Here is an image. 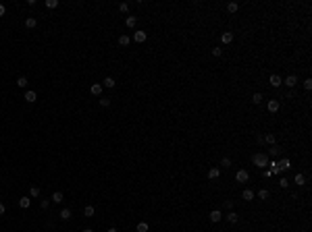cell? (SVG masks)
Wrapping results in <instances>:
<instances>
[{
  "label": "cell",
  "instance_id": "cell-1",
  "mask_svg": "<svg viewBox=\"0 0 312 232\" xmlns=\"http://www.w3.org/2000/svg\"><path fill=\"white\" fill-rule=\"evenodd\" d=\"M269 162L270 160L264 151H258V153H254V157H252V164L258 166V168H262V170H264V166H269Z\"/></svg>",
  "mask_w": 312,
  "mask_h": 232
},
{
  "label": "cell",
  "instance_id": "cell-2",
  "mask_svg": "<svg viewBox=\"0 0 312 232\" xmlns=\"http://www.w3.org/2000/svg\"><path fill=\"white\" fill-rule=\"evenodd\" d=\"M146 40H148V33H146V31H142V29L133 33V41H138V44H144Z\"/></svg>",
  "mask_w": 312,
  "mask_h": 232
},
{
  "label": "cell",
  "instance_id": "cell-3",
  "mask_svg": "<svg viewBox=\"0 0 312 232\" xmlns=\"http://www.w3.org/2000/svg\"><path fill=\"white\" fill-rule=\"evenodd\" d=\"M277 166H279V170H289L291 168V160L289 157H281V160L277 162Z\"/></svg>",
  "mask_w": 312,
  "mask_h": 232
},
{
  "label": "cell",
  "instance_id": "cell-4",
  "mask_svg": "<svg viewBox=\"0 0 312 232\" xmlns=\"http://www.w3.org/2000/svg\"><path fill=\"white\" fill-rule=\"evenodd\" d=\"M235 180H237V183H248V180H250L248 170H239V172L235 174Z\"/></svg>",
  "mask_w": 312,
  "mask_h": 232
},
{
  "label": "cell",
  "instance_id": "cell-5",
  "mask_svg": "<svg viewBox=\"0 0 312 232\" xmlns=\"http://www.w3.org/2000/svg\"><path fill=\"white\" fill-rule=\"evenodd\" d=\"M283 83L287 85V87H296V85H298V77H296V75H287Z\"/></svg>",
  "mask_w": 312,
  "mask_h": 232
},
{
  "label": "cell",
  "instance_id": "cell-6",
  "mask_svg": "<svg viewBox=\"0 0 312 232\" xmlns=\"http://www.w3.org/2000/svg\"><path fill=\"white\" fill-rule=\"evenodd\" d=\"M269 83H270V87H281V83H283V79H281L279 75H270Z\"/></svg>",
  "mask_w": 312,
  "mask_h": 232
},
{
  "label": "cell",
  "instance_id": "cell-7",
  "mask_svg": "<svg viewBox=\"0 0 312 232\" xmlns=\"http://www.w3.org/2000/svg\"><path fill=\"white\" fill-rule=\"evenodd\" d=\"M102 83H94V85H92V87H90V91H92V96H102Z\"/></svg>",
  "mask_w": 312,
  "mask_h": 232
},
{
  "label": "cell",
  "instance_id": "cell-8",
  "mask_svg": "<svg viewBox=\"0 0 312 232\" xmlns=\"http://www.w3.org/2000/svg\"><path fill=\"white\" fill-rule=\"evenodd\" d=\"M266 108H269V112H279V108H281V104H279L277 100H270V102L266 104Z\"/></svg>",
  "mask_w": 312,
  "mask_h": 232
},
{
  "label": "cell",
  "instance_id": "cell-9",
  "mask_svg": "<svg viewBox=\"0 0 312 232\" xmlns=\"http://www.w3.org/2000/svg\"><path fill=\"white\" fill-rule=\"evenodd\" d=\"M275 141H277V137L273 135V133H266V135L262 137V143H269V145H275Z\"/></svg>",
  "mask_w": 312,
  "mask_h": 232
},
{
  "label": "cell",
  "instance_id": "cell-10",
  "mask_svg": "<svg viewBox=\"0 0 312 232\" xmlns=\"http://www.w3.org/2000/svg\"><path fill=\"white\" fill-rule=\"evenodd\" d=\"M223 220V213L219 212V209H212L210 212V222H221Z\"/></svg>",
  "mask_w": 312,
  "mask_h": 232
},
{
  "label": "cell",
  "instance_id": "cell-11",
  "mask_svg": "<svg viewBox=\"0 0 312 232\" xmlns=\"http://www.w3.org/2000/svg\"><path fill=\"white\" fill-rule=\"evenodd\" d=\"M225 218H227V222H229V224H235L237 220H239V216H237V213L233 212V209H231V212H229L227 216H225Z\"/></svg>",
  "mask_w": 312,
  "mask_h": 232
},
{
  "label": "cell",
  "instance_id": "cell-12",
  "mask_svg": "<svg viewBox=\"0 0 312 232\" xmlns=\"http://www.w3.org/2000/svg\"><path fill=\"white\" fill-rule=\"evenodd\" d=\"M35 100H38V93H35V91H25V102L34 104Z\"/></svg>",
  "mask_w": 312,
  "mask_h": 232
},
{
  "label": "cell",
  "instance_id": "cell-13",
  "mask_svg": "<svg viewBox=\"0 0 312 232\" xmlns=\"http://www.w3.org/2000/svg\"><path fill=\"white\" fill-rule=\"evenodd\" d=\"M115 85H117V81H115L112 77H106V79H104V83H102V87H108V89H112Z\"/></svg>",
  "mask_w": 312,
  "mask_h": 232
},
{
  "label": "cell",
  "instance_id": "cell-14",
  "mask_svg": "<svg viewBox=\"0 0 312 232\" xmlns=\"http://www.w3.org/2000/svg\"><path fill=\"white\" fill-rule=\"evenodd\" d=\"M219 176H221V170H219V168H210V170H208V178H210V180H215V178H219Z\"/></svg>",
  "mask_w": 312,
  "mask_h": 232
},
{
  "label": "cell",
  "instance_id": "cell-15",
  "mask_svg": "<svg viewBox=\"0 0 312 232\" xmlns=\"http://www.w3.org/2000/svg\"><path fill=\"white\" fill-rule=\"evenodd\" d=\"M19 205L23 207V209H27L29 205H31V197H21L19 199Z\"/></svg>",
  "mask_w": 312,
  "mask_h": 232
},
{
  "label": "cell",
  "instance_id": "cell-16",
  "mask_svg": "<svg viewBox=\"0 0 312 232\" xmlns=\"http://www.w3.org/2000/svg\"><path fill=\"white\" fill-rule=\"evenodd\" d=\"M129 44H131V37H129V35H121V37H119V46L125 48V46H129Z\"/></svg>",
  "mask_w": 312,
  "mask_h": 232
},
{
  "label": "cell",
  "instance_id": "cell-17",
  "mask_svg": "<svg viewBox=\"0 0 312 232\" xmlns=\"http://www.w3.org/2000/svg\"><path fill=\"white\" fill-rule=\"evenodd\" d=\"M221 41H223V44H231V41H233V33H229V31H225V33L221 35Z\"/></svg>",
  "mask_w": 312,
  "mask_h": 232
},
{
  "label": "cell",
  "instance_id": "cell-18",
  "mask_svg": "<svg viewBox=\"0 0 312 232\" xmlns=\"http://www.w3.org/2000/svg\"><path fill=\"white\" fill-rule=\"evenodd\" d=\"M293 183H296V184H300V187H304V184H306V176H304V174H296Z\"/></svg>",
  "mask_w": 312,
  "mask_h": 232
},
{
  "label": "cell",
  "instance_id": "cell-19",
  "mask_svg": "<svg viewBox=\"0 0 312 232\" xmlns=\"http://www.w3.org/2000/svg\"><path fill=\"white\" fill-rule=\"evenodd\" d=\"M242 197L246 199V201H252V199H254V191H250V189H246V191L242 193Z\"/></svg>",
  "mask_w": 312,
  "mask_h": 232
},
{
  "label": "cell",
  "instance_id": "cell-20",
  "mask_svg": "<svg viewBox=\"0 0 312 232\" xmlns=\"http://www.w3.org/2000/svg\"><path fill=\"white\" fill-rule=\"evenodd\" d=\"M62 199H65V195H62L61 191H56L54 195H52V201H54V203H62Z\"/></svg>",
  "mask_w": 312,
  "mask_h": 232
},
{
  "label": "cell",
  "instance_id": "cell-21",
  "mask_svg": "<svg viewBox=\"0 0 312 232\" xmlns=\"http://www.w3.org/2000/svg\"><path fill=\"white\" fill-rule=\"evenodd\" d=\"M17 87H21V89L27 87V77H19V79H17Z\"/></svg>",
  "mask_w": 312,
  "mask_h": 232
},
{
  "label": "cell",
  "instance_id": "cell-22",
  "mask_svg": "<svg viewBox=\"0 0 312 232\" xmlns=\"http://www.w3.org/2000/svg\"><path fill=\"white\" fill-rule=\"evenodd\" d=\"M35 25H38V21H35L34 17H29V19H25V27H29V29H34Z\"/></svg>",
  "mask_w": 312,
  "mask_h": 232
},
{
  "label": "cell",
  "instance_id": "cell-23",
  "mask_svg": "<svg viewBox=\"0 0 312 232\" xmlns=\"http://www.w3.org/2000/svg\"><path fill=\"white\" fill-rule=\"evenodd\" d=\"M135 23H138V19H135L133 15H131V17H127V19H125V25H127V27H133Z\"/></svg>",
  "mask_w": 312,
  "mask_h": 232
},
{
  "label": "cell",
  "instance_id": "cell-24",
  "mask_svg": "<svg viewBox=\"0 0 312 232\" xmlns=\"http://www.w3.org/2000/svg\"><path fill=\"white\" fill-rule=\"evenodd\" d=\"M83 213H85V218H92V216H94V213H96V209H94V207H92V205H88V207H85V209H83Z\"/></svg>",
  "mask_w": 312,
  "mask_h": 232
},
{
  "label": "cell",
  "instance_id": "cell-25",
  "mask_svg": "<svg viewBox=\"0 0 312 232\" xmlns=\"http://www.w3.org/2000/svg\"><path fill=\"white\" fill-rule=\"evenodd\" d=\"M237 8H239V4H237V2H229V4H227V11H229V13H237Z\"/></svg>",
  "mask_w": 312,
  "mask_h": 232
},
{
  "label": "cell",
  "instance_id": "cell-26",
  "mask_svg": "<svg viewBox=\"0 0 312 232\" xmlns=\"http://www.w3.org/2000/svg\"><path fill=\"white\" fill-rule=\"evenodd\" d=\"M262 100H264L262 93H254V96H252V104H262Z\"/></svg>",
  "mask_w": 312,
  "mask_h": 232
},
{
  "label": "cell",
  "instance_id": "cell-27",
  "mask_svg": "<svg viewBox=\"0 0 312 232\" xmlns=\"http://www.w3.org/2000/svg\"><path fill=\"white\" fill-rule=\"evenodd\" d=\"M100 106H102V108H108V106H111V97H102L100 96Z\"/></svg>",
  "mask_w": 312,
  "mask_h": 232
},
{
  "label": "cell",
  "instance_id": "cell-28",
  "mask_svg": "<svg viewBox=\"0 0 312 232\" xmlns=\"http://www.w3.org/2000/svg\"><path fill=\"white\" fill-rule=\"evenodd\" d=\"M40 187H31V189H29V195H31V197H40Z\"/></svg>",
  "mask_w": 312,
  "mask_h": 232
},
{
  "label": "cell",
  "instance_id": "cell-29",
  "mask_svg": "<svg viewBox=\"0 0 312 232\" xmlns=\"http://www.w3.org/2000/svg\"><path fill=\"white\" fill-rule=\"evenodd\" d=\"M61 220H71V209H61Z\"/></svg>",
  "mask_w": 312,
  "mask_h": 232
},
{
  "label": "cell",
  "instance_id": "cell-30",
  "mask_svg": "<svg viewBox=\"0 0 312 232\" xmlns=\"http://www.w3.org/2000/svg\"><path fill=\"white\" fill-rule=\"evenodd\" d=\"M44 4H46V8H56L58 6V0H46Z\"/></svg>",
  "mask_w": 312,
  "mask_h": 232
},
{
  "label": "cell",
  "instance_id": "cell-31",
  "mask_svg": "<svg viewBox=\"0 0 312 232\" xmlns=\"http://www.w3.org/2000/svg\"><path fill=\"white\" fill-rule=\"evenodd\" d=\"M258 197H260V199H269V197H270V193L266 191V189H260V191H258Z\"/></svg>",
  "mask_w": 312,
  "mask_h": 232
},
{
  "label": "cell",
  "instance_id": "cell-32",
  "mask_svg": "<svg viewBox=\"0 0 312 232\" xmlns=\"http://www.w3.org/2000/svg\"><path fill=\"white\" fill-rule=\"evenodd\" d=\"M148 228H150V226L146 224V222H139L138 224V232H148Z\"/></svg>",
  "mask_w": 312,
  "mask_h": 232
},
{
  "label": "cell",
  "instance_id": "cell-33",
  "mask_svg": "<svg viewBox=\"0 0 312 232\" xmlns=\"http://www.w3.org/2000/svg\"><path fill=\"white\" fill-rule=\"evenodd\" d=\"M221 166H223V168H231V157H223Z\"/></svg>",
  "mask_w": 312,
  "mask_h": 232
},
{
  "label": "cell",
  "instance_id": "cell-34",
  "mask_svg": "<svg viewBox=\"0 0 312 232\" xmlns=\"http://www.w3.org/2000/svg\"><path fill=\"white\" fill-rule=\"evenodd\" d=\"M119 11H121V13H129V4H127V2H121V4H119Z\"/></svg>",
  "mask_w": 312,
  "mask_h": 232
},
{
  "label": "cell",
  "instance_id": "cell-35",
  "mask_svg": "<svg viewBox=\"0 0 312 232\" xmlns=\"http://www.w3.org/2000/svg\"><path fill=\"white\" fill-rule=\"evenodd\" d=\"M304 89H306V91H310V89H312V79H306V81H304Z\"/></svg>",
  "mask_w": 312,
  "mask_h": 232
},
{
  "label": "cell",
  "instance_id": "cell-36",
  "mask_svg": "<svg viewBox=\"0 0 312 232\" xmlns=\"http://www.w3.org/2000/svg\"><path fill=\"white\" fill-rule=\"evenodd\" d=\"M48 205H50L48 199H42V201H40V207H42V209H48Z\"/></svg>",
  "mask_w": 312,
  "mask_h": 232
},
{
  "label": "cell",
  "instance_id": "cell-37",
  "mask_svg": "<svg viewBox=\"0 0 312 232\" xmlns=\"http://www.w3.org/2000/svg\"><path fill=\"white\" fill-rule=\"evenodd\" d=\"M287 184H289V180H287V178H281V180H279V187H281V189H285V187H287Z\"/></svg>",
  "mask_w": 312,
  "mask_h": 232
},
{
  "label": "cell",
  "instance_id": "cell-38",
  "mask_svg": "<svg viewBox=\"0 0 312 232\" xmlns=\"http://www.w3.org/2000/svg\"><path fill=\"white\" fill-rule=\"evenodd\" d=\"M210 52H212V56H221L223 54V48H212Z\"/></svg>",
  "mask_w": 312,
  "mask_h": 232
},
{
  "label": "cell",
  "instance_id": "cell-39",
  "mask_svg": "<svg viewBox=\"0 0 312 232\" xmlns=\"http://www.w3.org/2000/svg\"><path fill=\"white\" fill-rule=\"evenodd\" d=\"M262 176H264V178H270L273 174H270V170H266V168H264V170H262Z\"/></svg>",
  "mask_w": 312,
  "mask_h": 232
},
{
  "label": "cell",
  "instance_id": "cell-40",
  "mask_svg": "<svg viewBox=\"0 0 312 232\" xmlns=\"http://www.w3.org/2000/svg\"><path fill=\"white\" fill-rule=\"evenodd\" d=\"M225 207H227L229 212H231V209H233V201H225Z\"/></svg>",
  "mask_w": 312,
  "mask_h": 232
},
{
  "label": "cell",
  "instance_id": "cell-41",
  "mask_svg": "<svg viewBox=\"0 0 312 232\" xmlns=\"http://www.w3.org/2000/svg\"><path fill=\"white\" fill-rule=\"evenodd\" d=\"M270 156H279V147H273V149H270Z\"/></svg>",
  "mask_w": 312,
  "mask_h": 232
},
{
  "label": "cell",
  "instance_id": "cell-42",
  "mask_svg": "<svg viewBox=\"0 0 312 232\" xmlns=\"http://www.w3.org/2000/svg\"><path fill=\"white\" fill-rule=\"evenodd\" d=\"M4 212H7V205H4V203H0V216H2Z\"/></svg>",
  "mask_w": 312,
  "mask_h": 232
},
{
  "label": "cell",
  "instance_id": "cell-43",
  "mask_svg": "<svg viewBox=\"0 0 312 232\" xmlns=\"http://www.w3.org/2000/svg\"><path fill=\"white\" fill-rule=\"evenodd\" d=\"M4 13H7V6H4V4H0V17H2Z\"/></svg>",
  "mask_w": 312,
  "mask_h": 232
},
{
  "label": "cell",
  "instance_id": "cell-44",
  "mask_svg": "<svg viewBox=\"0 0 312 232\" xmlns=\"http://www.w3.org/2000/svg\"><path fill=\"white\" fill-rule=\"evenodd\" d=\"M106 232H117V228H115V226H112V228H108V230H106Z\"/></svg>",
  "mask_w": 312,
  "mask_h": 232
},
{
  "label": "cell",
  "instance_id": "cell-45",
  "mask_svg": "<svg viewBox=\"0 0 312 232\" xmlns=\"http://www.w3.org/2000/svg\"><path fill=\"white\" fill-rule=\"evenodd\" d=\"M83 232H94V230H92V228H85V230H83Z\"/></svg>",
  "mask_w": 312,
  "mask_h": 232
}]
</instances>
